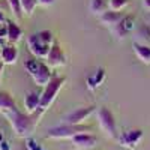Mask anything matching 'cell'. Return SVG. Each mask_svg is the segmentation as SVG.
<instances>
[{"label": "cell", "mask_w": 150, "mask_h": 150, "mask_svg": "<svg viewBox=\"0 0 150 150\" xmlns=\"http://www.w3.org/2000/svg\"><path fill=\"white\" fill-rule=\"evenodd\" d=\"M41 114H42L41 110L33 112V114H27V112H21L20 110H15L5 117L9 120L12 129H14V132L18 137H21V138H29L33 134L38 122H39Z\"/></svg>", "instance_id": "obj_1"}, {"label": "cell", "mask_w": 150, "mask_h": 150, "mask_svg": "<svg viewBox=\"0 0 150 150\" xmlns=\"http://www.w3.org/2000/svg\"><path fill=\"white\" fill-rule=\"evenodd\" d=\"M92 131L90 126L87 125H68L63 123L60 126H54V128H50L47 131V138H53V140H66V138H72L77 134L81 132H89Z\"/></svg>", "instance_id": "obj_2"}, {"label": "cell", "mask_w": 150, "mask_h": 150, "mask_svg": "<svg viewBox=\"0 0 150 150\" xmlns=\"http://www.w3.org/2000/svg\"><path fill=\"white\" fill-rule=\"evenodd\" d=\"M66 78L65 77H53L51 80H50V83L45 86V89L41 95V107L39 110L44 112L50 108V105H51L54 102V99L59 93V90L62 89V86L65 84Z\"/></svg>", "instance_id": "obj_3"}, {"label": "cell", "mask_w": 150, "mask_h": 150, "mask_svg": "<svg viewBox=\"0 0 150 150\" xmlns=\"http://www.w3.org/2000/svg\"><path fill=\"white\" fill-rule=\"evenodd\" d=\"M98 120L101 125L102 131L110 137V138H119V131H117V123L114 119V114L107 108V107H101L98 108Z\"/></svg>", "instance_id": "obj_4"}, {"label": "cell", "mask_w": 150, "mask_h": 150, "mask_svg": "<svg viewBox=\"0 0 150 150\" xmlns=\"http://www.w3.org/2000/svg\"><path fill=\"white\" fill-rule=\"evenodd\" d=\"M27 47L30 50V53L38 57V59H47L48 53H50V48H51V45L50 44H45L42 42L39 38H38V35H30L27 38Z\"/></svg>", "instance_id": "obj_5"}, {"label": "cell", "mask_w": 150, "mask_h": 150, "mask_svg": "<svg viewBox=\"0 0 150 150\" xmlns=\"http://www.w3.org/2000/svg\"><path fill=\"white\" fill-rule=\"evenodd\" d=\"M95 111H96L95 105L77 108V110H74L72 112H69V114L65 117V123H68V125H81L87 117H90Z\"/></svg>", "instance_id": "obj_6"}, {"label": "cell", "mask_w": 150, "mask_h": 150, "mask_svg": "<svg viewBox=\"0 0 150 150\" xmlns=\"http://www.w3.org/2000/svg\"><path fill=\"white\" fill-rule=\"evenodd\" d=\"M72 143L74 146L77 147L78 150H90L96 146L98 143V138L96 135L90 134V132H81V134H77L75 137H72Z\"/></svg>", "instance_id": "obj_7"}, {"label": "cell", "mask_w": 150, "mask_h": 150, "mask_svg": "<svg viewBox=\"0 0 150 150\" xmlns=\"http://www.w3.org/2000/svg\"><path fill=\"white\" fill-rule=\"evenodd\" d=\"M119 143L123 147H128V149H135L138 146V143L143 140V131L140 129H132L125 132L123 135H119Z\"/></svg>", "instance_id": "obj_8"}, {"label": "cell", "mask_w": 150, "mask_h": 150, "mask_svg": "<svg viewBox=\"0 0 150 150\" xmlns=\"http://www.w3.org/2000/svg\"><path fill=\"white\" fill-rule=\"evenodd\" d=\"M47 62L50 66H63L66 63V57L63 54V50L60 48V45L57 42H54L50 48V53L47 56Z\"/></svg>", "instance_id": "obj_9"}, {"label": "cell", "mask_w": 150, "mask_h": 150, "mask_svg": "<svg viewBox=\"0 0 150 150\" xmlns=\"http://www.w3.org/2000/svg\"><path fill=\"white\" fill-rule=\"evenodd\" d=\"M0 57L3 65H14L18 59V50L14 44H8L0 48Z\"/></svg>", "instance_id": "obj_10"}, {"label": "cell", "mask_w": 150, "mask_h": 150, "mask_svg": "<svg viewBox=\"0 0 150 150\" xmlns=\"http://www.w3.org/2000/svg\"><path fill=\"white\" fill-rule=\"evenodd\" d=\"M24 107H26L27 114H33V112L39 111L41 107V95H38L36 92H29L24 98Z\"/></svg>", "instance_id": "obj_11"}, {"label": "cell", "mask_w": 150, "mask_h": 150, "mask_svg": "<svg viewBox=\"0 0 150 150\" xmlns=\"http://www.w3.org/2000/svg\"><path fill=\"white\" fill-rule=\"evenodd\" d=\"M32 78H33V81H35L38 86H44V87H45L53 77H51V72H50V68H48L45 63H42V62H41L39 69H38V71L32 75Z\"/></svg>", "instance_id": "obj_12"}, {"label": "cell", "mask_w": 150, "mask_h": 150, "mask_svg": "<svg viewBox=\"0 0 150 150\" xmlns=\"http://www.w3.org/2000/svg\"><path fill=\"white\" fill-rule=\"evenodd\" d=\"M18 110L15 105V101L8 92H0V112L3 116H8L9 112Z\"/></svg>", "instance_id": "obj_13"}, {"label": "cell", "mask_w": 150, "mask_h": 150, "mask_svg": "<svg viewBox=\"0 0 150 150\" xmlns=\"http://www.w3.org/2000/svg\"><path fill=\"white\" fill-rule=\"evenodd\" d=\"M6 26H8V41H9L11 44L18 42V41L21 39V36H23L21 27L18 26L17 23H14V21H8Z\"/></svg>", "instance_id": "obj_14"}, {"label": "cell", "mask_w": 150, "mask_h": 150, "mask_svg": "<svg viewBox=\"0 0 150 150\" xmlns=\"http://www.w3.org/2000/svg\"><path fill=\"white\" fill-rule=\"evenodd\" d=\"M132 48H134V53L137 54V57H138L143 63L150 65V47L138 44V42H134Z\"/></svg>", "instance_id": "obj_15"}, {"label": "cell", "mask_w": 150, "mask_h": 150, "mask_svg": "<svg viewBox=\"0 0 150 150\" xmlns=\"http://www.w3.org/2000/svg\"><path fill=\"white\" fill-rule=\"evenodd\" d=\"M123 18V15L120 14V12H117V11H107V12H104V14L101 15V21L105 24V26H116V24L120 21Z\"/></svg>", "instance_id": "obj_16"}, {"label": "cell", "mask_w": 150, "mask_h": 150, "mask_svg": "<svg viewBox=\"0 0 150 150\" xmlns=\"http://www.w3.org/2000/svg\"><path fill=\"white\" fill-rule=\"evenodd\" d=\"M110 8V0H92L90 2V12L92 14L102 15Z\"/></svg>", "instance_id": "obj_17"}, {"label": "cell", "mask_w": 150, "mask_h": 150, "mask_svg": "<svg viewBox=\"0 0 150 150\" xmlns=\"http://www.w3.org/2000/svg\"><path fill=\"white\" fill-rule=\"evenodd\" d=\"M104 78H105V71L104 69H98L95 75H92V77L87 78V86H89V89L95 90L96 87H99L102 84Z\"/></svg>", "instance_id": "obj_18"}, {"label": "cell", "mask_w": 150, "mask_h": 150, "mask_svg": "<svg viewBox=\"0 0 150 150\" xmlns=\"http://www.w3.org/2000/svg\"><path fill=\"white\" fill-rule=\"evenodd\" d=\"M21 2V8H23V12L26 15H32L33 11L36 9L38 6V0H20Z\"/></svg>", "instance_id": "obj_19"}, {"label": "cell", "mask_w": 150, "mask_h": 150, "mask_svg": "<svg viewBox=\"0 0 150 150\" xmlns=\"http://www.w3.org/2000/svg\"><path fill=\"white\" fill-rule=\"evenodd\" d=\"M6 2H8L9 9L12 11V14H14L17 18H21L23 17V8H21L20 0H6Z\"/></svg>", "instance_id": "obj_20"}, {"label": "cell", "mask_w": 150, "mask_h": 150, "mask_svg": "<svg viewBox=\"0 0 150 150\" xmlns=\"http://www.w3.org/2000/svg\"><path fill=\"white\" fill-rule=\"evenodd\" d=\"M120 23H122V26H123V29H125V32H126V33L132 32V30H134V27H135V20H134V17H132V15H126V17H123Z\"/></svg>", "instance_id": "obj_21"}, {"label": "cell", "mask_w": 150, "mask_h": 150, "mask_svg": "<svg viewBox=\"0 0 150 150\" xmlns=\"http://www.w3.org/2000/svg\"><path fill=\"white\" fill-rule=\"evenodd\" d=\"M41 66V62L39 60H36V59H30V60H26V63H24V68L27 69V72L30 75H33L38 69H39Z\"/></svg>", "instance_id": "obj_22"}, {"label": "cell", "mask_w": 150, "mask_h": 150, "mask_svg": "<svg viewBox=\"0 0 150 150\" xmlns=\"http://www.w3.org/2000/svg\"><path fill=\"white\" fill-rule=\"evenodd\" d=\"M129 3V0H110V9L111 11H122Z\"/></svg>", "instance_id": "obj_23"}, {"label": "cell", "mask_w": 150, "mask_h": 150, "mask_svg": "<svg viewBox=\"0 0 150 150\" xmlns=\"http://www.w3.org/2000/svg\"><path fill=\"white\" fill-rule=\"evenodd\" d=\"M26 149L27 150H44V147L38 143L35 138H32V137L26 138Z\"/></svg>", "instance_id": "obj_24"}, {"label": "cell", "mask_w": 150, "mask_h": 150, "mask_svg": "<svg viewBox=\"0 0 150 150\" xmlns=\"http://www.w3.org/2000/svg\"><path fill=\"white\" fill-rule=\"evenodd\" d=\"M36 35H38V38H39V39H41L42 42L51 45V42H53V33L50 32V30H42V32L36 33Z\"/></svg>", "instance_id": "obj_25"}, {"label": "cell", "mask_w": 150, "mask_h": 150, "mask_svg": "<svg viewBox=\"0 0 150 150\" xmlns=\"http://www.w3.org/2000/svg\"><path fill=\"white\" fill-rule=\"evenodd\" d=\"M0 38L2 39H8V26H0Z\"/></svg>", "instance_id": "obj_26"}, {"label": "cell", "mask_w": 150, "mask_h": 150, "mask_svg": "<svg viewBox=\"0 0 150 150\" xmlns=\"http://www.w3.org/2000/svg\"><path fill=\"white\" fill-rule=\"evenodd\" d=\"M54 3V0H38V5L41 6H51Z\"/></svg>", "instance_id": "obj_27"}, {"label": "cell", "mask_w": 150, "mask_h": 150, "mask_svg": "<svg viewBox=\"0 0 150 150\" xmlns=\"http://www.w3.org/2000/svg\"><path fill=\"white\" fill-rule=\"evenodd\" d=\"M0 150H11V144L3 140L2 143H0Z\"/></svg>", "instance_id": "obj_28"}, {"label": "cell", "mask_w": 150, "mask_h": 150, "mask_svg": "<svg viewBox=\"0 0 150 150\" xmlns=\"http://www.w3.org/2000/svg\"><path fill=\"white\" fill-rule=\"evenodd\" d=\"M5 20H6V18H5V14H3L2 11H0V26H2V24L5 23Z\"/></svg>", "instance_id": "obj_29"}, {"label": "cell", "mask_w": 150, "mask_h": 150, "mask_svg": "<svg viewBox=\"0 0 150 150\" xmlns=\"http://www.w3.org/2000/svg\"><path fill=\"white\" fill-rule=\"evenodd\" d=\"M143 5L146 9H150V0H143Z\"/></svg>", "instance_id": "obj_30"}, {"label": "cell", "mask_w": 150, "mask_h": 150, "mask_svg": "<svg viewBox=\"0 0 150 150\" xmlns=\"http://www.w3.org/2000/svg\"><path fill=\"white\" fill-rule=\"evenodd\" d=\"M5 45V39H2V38H0V48H2Z\"/></svg>", "instance_id": "obj_31"}, {"label": "cell", "mask_w": 150, "mask_h": 150, "mask_svg": "<svg viewBox=\"0 0 150 150\" xmlns=\"http://www.w3.org/2000/svg\"><path fill=\"white\" fill-rule=\"evenodd\" d=\"M2 71H3V63H0V78H2Z\"/></svg>", "instance_id": "obj_32"}, {"label": "cell", "mask_w": 150, "mask_h": 150, "mask_svg": "<svg viewBox=\"0 0 150 150\" xmlns=\"http://www.w3.org/2000/svg\"><path fill=\"white\" fill-rule=\"evenodd\" d=\"M5 138H3V134H2V131H0V143H2Z\"/></svg>", "instance_id": "obj_33"}, {"label": "cell", "mask_w": 150, "mask_h": 150, "mask_svg": "<svg viewBox=\"0 0 150 150\" xmlns=\"http://www.w3.org/2000/svg\"><path fill=\"white\" fill-rule=\"evenodd\" d=\"M0 60H2V57H0Z\"/></svg>", "instance_id": "obj_34"}]
</instances>
